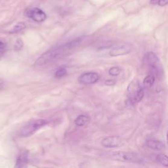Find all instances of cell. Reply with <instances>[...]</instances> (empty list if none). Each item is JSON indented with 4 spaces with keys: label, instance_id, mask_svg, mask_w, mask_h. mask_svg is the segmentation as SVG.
<instances>
[{
    "label": "cell",
    "instance_id": "44dd1931",
    "mask_svg": "<svg viewBox=\"0 0 168 168\" xmlns=\"http://www.w3.org/2000/svg\"><path fill=\"white\" fill-rule=\"evenodd\" d=\"M5 44L0 41V50L5 49Z\"/></svg>",
    "mask_w": 168,
    "mask_h": 168
},
{
    "label": "cell",
    "instance_id": "5b68a950",
    "mask_svg": "<svg viewBox=\"0 0 168 168\" xmlns=\"http://www.w3.org/2000/svg\"><path fill=\"white\" fill-rule=\"evenodd\" d=\"M112 158L119 162L132 163H140L142 162V159L139 155L136 154V153L129 152H114L112 154Z\"/></svg>",
    "mask_w": 168,
    "mask_h": 168
},
{
    "label": "cell",
    "instance_id": "e0dca14e",
    "mask_svg": "<svg viewBox=\"0 0 168 168\" xmlns=\"http://www.w3.org/2000/svg\"><path fill=\"white\" fill-rule=\"evenodd\" d=\"M67 74V70L66 68H61L58 69L55 73V77L57 78H61L64 77Z\"/></svg>",
    "mask_w": 168,
    "mask_h": 168
},
{
    "label": "cell",
    "instance_id": "2e32d148",
    "mask_svg": "<svg viewBox=\"0 0 168 168\" xmlns=\"http://www.w3.org/2000/svg\"><path fill=\"white\" fill-rule=\"evenodd\" d=\"M122 72V68L119 66H113L110 68L109 73L112 76H117L120 74Z\"/></svg>",
    "mask_w": 168,
    "mask_h": 168
},
{
    "label": "cell",
    "instance_id": "ffe728a7",
    "mask_svg": "<svg viewBox=\"0 0 168 168\" xmlns=\"http://www.w3.org/2000/svg\"><path fill=\"white\" fill-rule=\"evenodd\" d=\"M116 84V81L113 80H108L105 81V84L107 85H113Z\"/></svg>",
    "mask_w": 168,
    "mask_h": 168
},
{
    "label": "cell",
    "instance_id": "9c48e42d",
    "mask_svg": "<svg viewBox=\"0 0 168 168\" xmlns=\"http://www.w3.org/2000/svg\"><path fill=\"white\" fill-rule=\"evenodd\" d=\"M132 51V47L128 45H122L116 47H114L113 49L110 51V56L111 57H118V56H122L127 54H129Z\"/></svg>",
    "mask_w": 168,
    "mask_h": 168
},
{
    "label": "cell",
    "instance_id": "7402d4cb",
    "mask_svg": "<svg viewBox=\"0 0 168 168\" xmlns=\"http://www.w3.org/2000/svg\"><path fill=\"white\" fill-rule=\"evenodd\" d=\"M3 85H4V81H3L2 79H0V89L3 86Z\"/></svg>",
    "mask_w": 168,
    "mask_h": 168
},
{
    "label": "cell",
    "instance_id": "9a60e30c",
    "mask_svg": "<svg viewBox=\"0 0 168 168\" xmlns=\"http://www.w3.org/2000/svg\"><path fill=\"white\" fill-rule=\"evenodd\" d=\"M25 28L26 25L24 23H23V22H19V23H17L16 25L14 26V27L9 31V33H17L22 30H24Z\"/></svg>",
    "mask_w": 168,
    "mask_h": 168
},
{
    "label": "cell",
    "instance_id": "7c38bea8",
    "mask_svg": "<svg viewBox=\"0 0 168 168\" xmlns=\"http://www.w3.org/2000/svg\"><path fill=\"white\" fill-rule=\"evenodd\" d=\"M90 118L87 115H80L74 120V124L78 127H81L88 124Z\"/></svg>",
    "mask_w": 168,
    "mask_h": 168
},
{
    "label": "cell",
    "instance_id": "ac0fdd59",
    "mask_svg": "<svg viewBox=\"0 0 168 168\" xmlns=\"http://www.w3.org/2000/svg\"><path fill=\"white\" fill-rule=\"evenodd\" d=\"M151 3L153 5H158L163 7L168 4V0H151Z\"/></svg>",
    "mask_w": 168,
    "mask_h": 168
},
{
    "label": "cell",
    "instance_id": "8fae6325",
    "mask_svg": "<svg viewBox=\"0 0 168 168\" xmlns=\"http://www.w3.org/2000/svg\"><path fill=\"white\" fill-rule=\"evenodd\" d=\"M28 162V156L27 152H23L18 156L15 167H24L27 165Z\"/></svg>",
    "mask_w": 168,
    "mask_h": 168
},
{
    "label": "cell",
    "instance_id": "8992f818",
    "mask_svg": "<svg viewBox=\"0 0 168 168\" xmlns=\"http://www.w3.org/2000/svg\"><path fill=\"white\" fill-rule=\"evenodd\" d=\"M25 15L37 22H42L47 18L46 14L38 7L27 9L25 11Z\"/></svg>",
    "mask_w": 168,
    "mask_h": 168
},
{
    "label": "cell",
    "instance_id": "6da1fadb",
    "mask_svg": "<svg viewBox=\"0 0 168 168\" xmlns=\"http://www.w3.org/2000/svg\"><path fill=\"white\" fill-rule=\"evenodd\" d=\"M83 40V38H78L71 42L65 43L61 46L53 47L44 53L42 56L37 59L35 62L36 65L43 66L49 64L57 60L65 57L66 55L69 54V52L75 49Z\"/></svg>",
    "mask_w": 168,
    "mask_h": 168
},
{
    "label": "cell",
    "instance_id": "30bf717a",
    "mask_svg": "<svg viewBox=\"0 0 168 168\" xmlns=\"http://www.w3.org/2000/svg\"><path fill=\"white\" fill-rule=\"evenodd\" d=\"M147 145L148 148H150L152 150L161 151L165 148L166 146L163 142L155 140V139H150L147 141Z\"/></svg>",
    "mask_w": 168,
    "mask_h": 168
},
{
    "label": "cell",
    "instance_id": "3957f363",
    "mask_svg": "<svg viewBox=\"0 0 168 168\" xmlns=\"http://www.w3.org/2000/svg\"><path fill=\"white\" fill-rule=\"evenodd\" d=\"M144 90L139 81L134 80L131 82L128 88V95L129 100L132 103H139L144 97Z\"/></svg>",
    "mask_w": 168,
    "mask_h": 168
},
{
    "label": "cell",
    "instance_id": "d6986e66",
    "mask_svg": "<svg viewBox=\"0 0 168 168\" xmlns=\"http://www.w3.org/2000/svg\"><path fill=\"white\" fill-rule=\"evenodd\" d=\"M22 47H23V43H22L21 40H18L15 46H14V49L18 51V50L21 49Z\"/></svg>",
    "mask_w": 168,
    "mask_h": 168
},
{
    "label": "cell",
    "instance_id": "4fadbf2b",
    "mask_svg": "<svg viewBox=\"0 0 168 168\" xmlns=\"http://www.w3.org/2000/svg\"><path fill=\"white\" fill-rule=\"evenodd\" d=\"M155 82V77L153 74H150V75L145 77L143 80V85L145 87H151L153 84Z\"/></svg>",
    "mask_w": 168,
    "mask_h": 168
},
{
    "label": "cell",
    "instance_id": "52a82bcc",
    "mask_svg": "<svg viewBox=\"0 0 168 168\" xmlns=\"http://www.w3.org/2000/svg\"><path fill=\"white\" fill-rule=\"evenodd\" d=\"M101 144L104 147L113 148L122 146L124 141L119 136H109L103 139Z\"/></svg>",
    "mask_w": 168,
    "mask_h": 168
},
{
    "label": "cell",
    "instance_id": "7a4b0ae2",
    "mask_svg": "<svg viewBox=\"0 0 168 168\" xmlns=\"http://www.w3.org/2000/svg\"><path fill=\"white\" fill-rule=\"evenodd\" d=\"M47 124V120L44 119H33L28 122L24 127H22L18 133V135L21 137H27L33 135L36 131Z\"/></svg>",
    "mask_w": 168,
    "mask_h": 168
},
{
    "label": "cell",
    "instance_id": "277c9868",
    "mask_svg": "<svg viewBox=\"0 0 168 168\" xmlns=\"http://www.w3.org/2000/svg\"><path fill=\"white\" fill-rule=\"evenodd\" d=\"M147 62L152 72L156 76L160 77L163 74V67L160 59L153 52H149L146 55Z\"/></svg>",
    "mask_w": 168,
    "mask_h": 168
},
{
    "label": "cell",
    "instance_id": "ba28073f",
    "mask_svg": "<svg viewBox=\"0 0 168 168\" xmlns=\"http://www.w3.org/2000/svg\"><path fill=\"white\" fill-rule=\"evenodd\" d=\"M99 80V76L97 73L89 72H85L78 78V81L84 85L93 84L97 82Z\"/></svg>",
    "mask_w": 168,
    "mask_h": 168
},
{
    "label": "cell",
    "instance_id": "5bb4252c",
    "mask_svg": "<svg viewBox=\"0 0 168 168\" xmlns=\"http://www.w3.org/2000/svg\"><path fill=\"white\" fill-rule=\"evenodd\" d=\"M156 161L161 165L168 167V156L164 154H160L156 156Z\"/></svg>",
    "mask_w": 168,
    "mask_h": 168
},
{
    "label": "cell",
    "instance_id": "603a6c76",
    "mask_svg": "<svg viewBox=\"0 0 168 168\" xmlns=\"http://www.w3.org/2000/svg\"><path fill=\"white\" fill-rule=\"evenodd\" d=\"M166 141H167V143L168 144V131H167V137H166Z\"/></svg>",
    "mask_w": 168,
    "mask_h": 168
}]
</instances>
